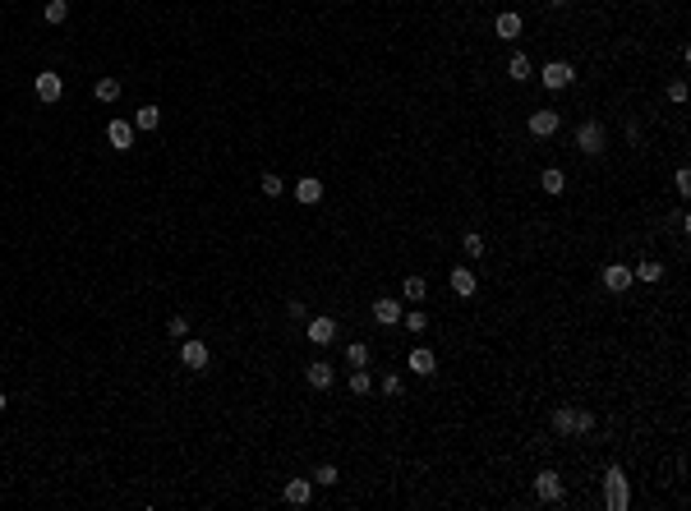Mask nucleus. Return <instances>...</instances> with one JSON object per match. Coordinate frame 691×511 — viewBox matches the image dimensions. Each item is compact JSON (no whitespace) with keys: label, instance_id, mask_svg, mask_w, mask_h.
<instances>
[{"label":"nucleus","instance_id":"nucleus-1","mask_svg":"<svg viewBox=\"0 0 691 511\" xmlns=\"http://www.w3.org/2000/svg\"><path fill=\"white\" fill-rule=\"evenodd\" d=\"M604 502H608V511H627V502H631V484L617 465L604 470Z\"/></svg>","mask_w":691,"mask_h":511},{"label":"nucleus","instance_id":"nucleus-2","mask_svg":"<svg viewBox=\"0 0 691 511\" xmlns=\"http://www.w3.org/2000/svg\"><path fill=\"white\" fill-rule=\"evenodd\" d=\"M539 78H544V88H549V93H562V88H571L576 69H571L567 60H549L544 69H539Z\"/></svg>","mask_w":691,"mask_h":511},{"label":"nucleus","instance_id":"nucleus-3","mask_svg":"<svg viewBox=\"0 0 691 511\" xmlns=\"http://www.w3.org/2000/svg\"><path fill=\"white\" fill-rule=\"evenodd\" d=\"M576 148H581L585 157H599V152H604V124H599V120H585L581 129H576Z\"/></svg>","mask_w":691,"mask_h":511},{"label":"nucleus","instance_id":"nucleus-4","mask_svg":"<svg viewBox=\"0 0 691 511\" xmlns=\"http://www.w3.org/2000/svg\"><path fill=\"white\" fill-rule=\"evenodd\" d=\"M208 359H212V355H208V345H203V341H180V364L189 373H203V369H208Z\"/></svg>","mask_w":691,"mask_h":511},{"label":"nucleus","instance_id":"nucleus-5","mask_svg":"<svg viewBox=\"0 0 691 511\" xmlns=\"http://www.w3.org/2000/svg\"><path fill=\"white\" fill-rule=\"evenodd\" d=\"M558 124H562L558 111H535V115H530V134H535V139H549V134H558Z\"/></svg>","mask_w":691,"mask_h":511},{"label":"nucleus","instance_id":"nucleus-6","mask_svg":"<svg viewBox=\"0 0 691 511\" xmlns=\"http://www.w3.org/2000/svg\"><path fill=\"white\" fill-rule=\"evenodd\" d=\"M107 139H111V148H116V152H129V148H134V124L111 120V124H107Z\"/></svg>","mask_w":691,"mask_h":511},{"label":"nucleus","instance_id":"nucleus-7","mask_svg":"<svg viewBox=\"0 0 691 511\" xmlns=\"http://www.w3.org/2000/svg\"><path fill=\"white\" fill-rule=\"evenodd\" d=\"M535 493H539V502H562V479H558L553 470H544L535 479Z\"/></svg>","mask_w":691,"mask_h":511},{"label":"nucleus","instance_id":"nucleus-8","mask_svg":"<svg viewBox=\"0 0 691 511\" xmlns=\"http://www.w3.org/2000/svg\"><path fill=\"white\" fill-rule=\"evenodd\" d=\"M406 369H410V373H419V378H433V369H438V355L419 345V350H410V359H406Z\"/></svg>","mask_w":691,"mask_h":511},{"label":"nucleus","instance_id":"nucleus-9","mask_svg":"<svg viewBox=\"0 0 691 511\" xmlns=\"http://www.w3.org/2000/svg\"><path fill=\"white\" fill-rule=\"evenodd\" d=\"M61 93H65V83H61V74H37V102H61Z\"/></svg>","mask_w":691,"mask_h":511},{"label":"nucleus","instance_id":"nucleus-10","mask_svg":"<svg viewBox=\"0 0 691 511\" xmlns=\"http://www.w3.org/2000/svg\"><path fill=\"white\" fill-rule=\"evenodd\" d=\"M447 281H452V291H457L461 299H470V295L479 291V281H475V272H470V267H452V277H447Z\"/></svg>","mask_w":691,"mask_h":511},{"label":"nucleus","instance_id":"nucleus-11","mask_svg":"<svg viewBox=\"0 0 691 511\" xmlns=\"http://www.w3.org/2000/svg\"><path fill=\"white\" fill-rule=\"evenodd\" d=\"M373 318H378L383 327L401 323V299H392V295H383V299H373Z\"/></svg>","mask_w":691,"mask_h":511},{"label":"nucleus","instance_id":"nucleus-12","mask_svg":"<svg viewBox=\"0 0 691 511\" xmlns=\"http://www.w3.org/2000/svg\"><path fill=\"white\" fill-rule=\"evenodd\" d=\"M604 286H608L613 295H622V291L631 286V267H622V263H608V267H604Z\"/></svg>","mask_w":691,"mask_h":511},{"label":"nucleus","instance_id":"nucleus-13","mask_svg":"<svg viewBox=\"0 0 691 511\" xmlns=\"http://www.w3.org/2000/svg\"><path fill=\"white\" fill-rule=\"evenodd\" d=\"M281 497H286L291 507H305L309 497H314V484H309V479H291L286 488H281Z\"/></svg>","mask_w":691,"mask_h":511},{"label":"nucleus","instance_id":"nucleus-14","mask_svg":"<svg viewBox=\"0 0 691 511\" xmlns=\"http://www.w3.org/2000/svg\"><path fill=\"white\" fill-rule=\"evenodd\" d=\"M553 433L576 438V410H571V405H558V410H553Z\"/></svg>","mask_w":691,"mask_h":511},{"label":"nucleus","instance_id":"nucleus-15","mask_svg":"<svg viewBox=\"0 0 691 511\" xmlns=\"http://www.w3.org/2000/svg\"><path fill=\"white\" fill-rule=\"evenodd\" d=\"M305 378H309V387L327 391V387H332V364H322V359H314V364L305 369Z\"/></svg>","mask_w":691,"mask_h":511},{"label":"nucleus","instance_id":"nucleus-16","mask_svg":"<svg viewBox=\"0 0 691 511\" xmlns=\"http://www.w3.org/2000/svg\"><path fill=\"white\" fill-rule=\"evenodd\" d=\"M332 337H337V323H332V318H314V323H309V341H314V345H332Z\"/></svg>","mask_w":691,"mask_h":511},{"label":"nucleus","instance_id":"nucleus-17","mask_svg":"<svg viewBox=\"0 0 691 511\" xmlns=\"http://www.w3.org/2000/svg\"><path fill=\"white\" fill-rule=\"evenodd\" d=\"M295 198H300V203H318L322 198V180H314V175L295 180Z\"/></svg>","mask_w":691,"mask_h":511},{"label":"nucleus","instance_id":"nucleus-18","mask_svg":"<svg viewBox=\"0 0 691 511\" xmlns=\"http://www.w3.org/2000/svg\"><path fill=\"white\" fill-rule=\"evenodd\" d=\"M493 32H498V37H521V14H516V10H507V14H498Z\"/></svg>","mask_w":691,"mask_h":511},{"label":"nucleus","instance_id":"nucleus-19","mask_svg":"<svg viewBox=\"0 0 691 511\" xmlns=\"http://www.w3.org/2000/svg\"><path fill=\"white\" fill-rule=\"evenodd\" d=\"M157 124H162V111H157V106H138L134 111V129L148 134V129H157Z\"/></svg>","mask_w":691,"mask_h":511},{"label":"nucleus","instance_id":"nucleus-20","mask_svg":"<svg viewBox=\"0 0 691 511\" xmlns=\"http://www.w3.org/2000/svg\"><path fill=\"white\" fill-rule=\"evenodd\" d=\"M539 185H544V194H562V189H567V175H562L558 166H549L544 175H539Z\"/></svg>","mask_w":691,"mask_h":511},{"label":"nucleus","instance_id":"nucleus-21","mask_svg":"<svg viewBox=\"0 0 691 511\" xmlns=\"http://www.w3.org/2000/svg\"><path fill=\"white\" fill-rule=\"evenodd\" d=\"M507 74L516 78V83H525V78L535 74V69H530V56H525V51H516V56H512V65H507Z\"/></svg>","mask_w":691,"mask_h":511},{"label":"nucleus","instance_id":"nucleus-22","mask_svg":"<svg viewBox=\"0 0 691 511\" xmlns=\"http://www.w3.org/2000/svg\"><path fill=\"white\" fill-rule=\"evenodd\" d=\"M92 93H97V102H116V97H120V78H97Z\"/></svg>","mask_w":691,"mask_h":511},{"label":"nucleus","instance_id":"nucleus-23","mask_svg":"<svg viewBox=\"0 0 691 511\" xmlns=\"http://www.w3.org/2000/svg\"><path fill=\"white\" fill-rule=\"evenodd\" d=\"M406 299H429V286H424V277H406Z\"/></svg>","mask_w":691,"mask_h":511},{"label":"nucleus","instance_id":"nucleus-24","mask_svg":"<svg viewBox=\"0 0 691 511\" xmlns=\"http://www.w3.org/2000/svg\"><path fill=\"white\" fill-rule=\"evenodd\" d=\"M69 19V0H51L46 5V23H65Z\"/></svg>","mask_w":691,"mask_h":511},{"label":"nucleus","instance_id":"nucleus-25","mask_svg":"<svg viewBox=\"0 0 691 511\" xmlns=\"http://www.w3.org/2000/svg\"><path fill=\"white\" fill-rule=\"evenodd\" d=\"M346 359H351L355 369H364V364H369V345H364V341H355V345H346Z\"/></svg>","mask_w":691,"mask_h":511},{"label":"nucleus","instance_id":"nucleus-26","mask_svg":"<svg viewBox=\"0 0 691 511\" xmlns=\"http://www.w3.org/2000/svg\"><path fill=\"white\" fill-rule=\"evenodd\" d=\"M631 277H641V281H659V277H663V267L655 263V258H645V263L636 267V272H631Z\"/></svg>","mask_w":691,"mask_h":511},{"label":"nucleus","instance_id":"nucleus-27","mask_svg":"<svg viewBox=\"0 0 691 511\" xmlns=\"http://www.w3.org/2000/svg\"><path fill=\"white\" fill-rule=\"evenodd\" d=\"M337 479H341V475H337V465H318V470H314V484H322V488H332Z\"/></svg>","mask_w":691,"mask_h":511},{"label":"nucleus","instance_id":"nucleus-28","mask_svg":"<svg viewBox=\"0 0 691 511\" xmlns=\"http://www.w3.org/2000/svg\"><path fill=\"white\" fill-rule=\"evenodd\" d=\"M259 189H263V194H267V198H276V194H281V189H286V185H281V175H272V170H267V175H263V180H259Z\"/></svg>","mask_w":691,"mask_h":511},{"label":"nucleus","instance_id":"nucleus-29","mask_svg":"<svg viewBox=\"0 0 691 511\" xmlns=\"http://www.w3.org/2000/svg\"><path fill=\"white\" fill-rule=\"evenodd\" d=\"M461 245H465V253H470V258H479V253H484V240H479V231H470L465 240H461Z\"/></svg>","mask_w":691,"mask_h":511},{"label":"nucleus","instance_id":"nucleus-30","mask_svg":"<svg viewBox=\"0 0 691 511\" xmlns=\"http://www.w3.org/2000/svg\"><path fill=\"white\" fill-rule=\"evenodd\" d=\"M673 185H677V194H682V198H687V194H691V170H687V166H677Z\"/></svg>","mask_w":691,"mask_h":511},{"label":"nucleus","instance_id":"nucleus-31","mask_svg":"<svg viewBox=\"0 0 691 511\" xmlns=\"http://www.w3.org/2000/svg\"><path fill=\"white\" fill-rule=\"evenodd\" d=\"M351 391H355V396H364V391H369V373H364V369L351 373Z\"/></svg>","mask_w":691,"mask_h":511},{"label":"nucleus","instance_id":"nucleus-32","mask_svg":"<svg viewBox=\"0 0 691 511\" xmlns=\"http://www.w3.org/2000/svg\"><path fill=\"white\" fill-rule=\"evenodd\" d=\"M166 332H171V337H175V341H184V332H189V323H184L180 313H175V318H171V323H166Z\"/></svg>","mask_w":691,"mask_h":511},{"label":"nucleus","instance_id":"nucleus-33","mask_svg":"<svg viewBox=\"0 0 691 511\" xmlns=\"http://www.w3.org/2000/svg\"><path fill=\"white\" fill-rule=\"evenodd\" d=\"M668 102H687V83H682V78L668 83Z\"/></svg>","mask_w":691,"mask_h":511},{"label":"nucleus","instance_id":"nucleus-34","mask_svg":"<svg viewBox=\"0 0 691 511\" xmlns=\"http://www.w3.org/2000/svg\"><path fill=\"white\" fill-rule=\"evenodd\" d=\"M424 327H429L424 313H406V332H424Z\"/></svg>","mask_w":691,"mask_h":511},{"label":"nucleus","instance_id":"nucleus-35","mask_svg":"<svg viewBox=\"0 0 691 511\" xmlns=\"http://www.w3.org/2000/svg\"><path fill=\"white\" fill-rule=\"evenodd\" d=\"M595 429V415L590 410H576V433H590Z\"/></svg>","mask_w":691,"mask_h":511},{"label":"nucleus","instance_id":"nucleus-36","mask_svg":"<svg viewBox=\"0 0 691 511\" xmlns=\"http://www.w3.org/2000/svg\"><path fill=\"white\" fill-rule=\"evenodd\" d=\"M383 391H387V396H397V391H401V378H397V373H387V378H383Z\"/></svg>","mask_w":691,"mask_h":511},{"label":"nucleus","instance_id":"nucleus-37","mask_svg":"<svg viewBox=\"0 0 691 511\" xmlns=\"http://www.w3.org/2000/svg\"><path fill=\"white\" fill-rule=\"evenodd\" d=\"M286 313H291L295 323H300V318H305V299H291V304H286Z\"/></svg>","mask_w":691,"mask_h":511},{"label":"nucleus","instance_id":"nucleus-38","mask_svg":"<svg viewBox=\"0 0 691 511\" xmlns=\"http://www.w3.org/2000/svg\"><path fill=\"white\" fill-rule=\"evenodd\" d=\"M0 410H5V391H0Z\"/></svg>","mask_w":691,"mask_h":511},{"label":"nucleus","instance_id":"nucleus-39","mask_svg":"<svg viewBox=\"0 0 691 511\" xmlns=\"http://www.w3.org/2000/svg\"><path fill=\"white\" fill-rule=\"evenodd\" d=\"M553 5H567V0H553Z\"/></svg>","mask_w":691,"mask_h":511}]
</instances>
